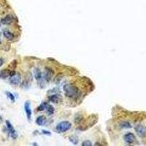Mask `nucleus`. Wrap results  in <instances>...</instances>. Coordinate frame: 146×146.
<instances>
[{
	"mask_svg": "<svg viewBox=\"0 0 146 146\" xmlns=\"http://www.w3.org/2000/svg\"><path fill=\"white\" fill-rule=\"evenodd\" d=\"M63 89H64L65 96H67L68 98L77 99L80 95V92L78 89V88L74 85H71V84L64 85Z\"/></svg>",
	"mask_w": 146,
	"mask_h": 146,
	"instance_id": "nucleus-1",
	"label": "nucleus"
},
{
	"mask_svg": "<svg viewBox=\"0 0 146 146\" xmlns=\"http://www.w3.org/2000/svg\"><path fill=\"white\" fill-rule=\"evenodd\" d=\"M72 126V124L69 121H61L59 123H58V125L56 127V130L58 133H64L67 132L68 130H70Z\"/></svg>",
	"mask_w": 146,
	"mask_h": 146,
	"instance_id": "nucleus-2",
	"label": "nucleus"
},
{
	"mask_svg": "<svg viewBox=\"0 0 146 146\" xmlns=\"http://www.w3.org/2000/svg\"><path fill=\"white\" fill-rule=\"evenodd\" d=\"M135 130L140 137L143 138L146 136V129L142 124H138L137 126H136Z\"/></svg>",
	"mask_w": 146,
	"mask_h": 146,
	"instance_id": "nucleus-3",
	"label": "nucleus"
},
{
	"mask_svg": "<svg viewBox=\"0 0 146 146\" xmlns=\"http://www.w3.org/2000/svg\"><path fill=\"white\" fill-rule=\"evenodd\" d=\"M21 75L16 72L15 75L10 76V78H9V83L13 85H18L21 83Z\"/></svg>",
	"mask_w": 146,
	"mask_h": 146,
	"instance_id": "nucleus-4",
	"label": "nucleus"
},
{
	"mask_svg": "<svg viewBox=\"0 0 146 146\" xmlns=\"http://www.w3.org/2000/svg\"><path fill=\"white\" fill-rule=\"evenodd\" d=\"M6 126H7V129L9 134H10V136L12 137V138L16 139L17 137H18V135H17L15 129H14V127L13 126V125L11 124V123L9 122V121H6Z\"/></svg>",
	"mask_w": 146,
	"mask_h": 146,
	"instance_id": "nucleus-5",
	"label": "nucleus"
},
{
	"mask_svg": "<svg viewBox=\"0 0 146 146\" xmlns=\"http://www.w3.org/2000/svg\"><path fill=\"white\" fill-rule=\"evenodd\" d=\"M24 110L26 112L28 120L30 121L32 117V110H31V104L28 101H26L24 104Z\"/></svg>",
	"mask_w": 146,
	"mask_h": 146,
	"instance_id": "nucleus-6",
	"label": "nucleus"
},
{
	"mask_svg": "<svg viewBox=\"0 0 146 146\" xmlns=\"http://www.w3.org/2000/svg\"><path fill=\"white\" fill-rule=\"evenodd\" d=\"M124 140L127 144H132L135 142V136L132 133H127L124 136Z\"/></svg>",
	"mask_w": 146,
	"mask_h": 146,
	"instance_id": "nucleus-7",
	"label": "nucleus"
},
{
	"mask_svg": "<svg viewBox=\"0 0 146 146\" xmlns=\"http://www.w3.org/2000/svg\"><path fill=\"white\" fill-rule=\"evenodd\" d=\"M53 75V72L51 69L48 67H46L45 69V72H44V78L47 82H49L51 79V77Z\"/></svg>",
	"mask_w": 146,
	"mask_h": 146,
	"instance_id": "nucleus-8",
	"label": "nucleus"
},
{
	"mask_svg": "<svg viewBox=\"0 0 146 146\" xmlns=\"http://www.w3.org/2000/svg\"><path fill=\"white\" fill-rule=\"evenodd\" d=\"M1 22H2V24H5V25L10 24L13 22V17L11 15H7V16H5L4 18L2 19Z\"/></svg>",
	"mask_w": 146,
	"mask_h": 146,
	"instance_id": "nucleus-9",
	"label": "nucleus"
},
{
	"mask_svg": "<svg viewBox=\"0 0 146 146\" xmlns=\"http://www.w3.org/2000/svg\"><path fill=\"white\" fill-rule=\"evenodd\" d=\"M3 35L4 37L9 40H12L14 38V35L12 32H10L7 29H4L3 30Z\"/></svg>",
	"mask_w": 146,
	"mask_h": 146,
	"instance_id": "nucleus-10",
	"label": "nucleus"
},
{
	"mask_svg": "<svg viewBox=\"0 0 146 146\" xmlns=\"http://www.w3.org/2000/svg\"><path fill=\"white\" fill-rule=\"evenodd\" d=\"M46 123V118L44 115H40L39 116L36 120V123L38 126H43Z\"/></svg>",
	"mask_w": 146,
	"mask_h": 146,
	"instance_id": "nucleus-11",
	"label": "nucleus"
},
{
	"mask_svg": "<svg viewBox=\"0 0 146 146\" xmlns=\"http://www.w3.org/2000/svg\"><path fill=\"white\" fill-rule=\"evenodd\" d=\"M10 75V71L9 70H2L0 71V78L5 79Z\"/></svg>",
	"mask_w": 146,
	"mask_h": 146,
	"instance_id": "nucleus-12",
	"label": "nucleus"
},
{
	"mask_svg": "<svg viewBox=\"0 0 146 146\" xmlns=\"http://www.w3.org/2000/svg\"><path fill=\"white\" fill-rule=\"evenodd\" d=\"M42 72L40 71V69H35L34 70V77L36 78V80H40L42 79Z\"/></svg>",
	"mask_w": 146,
	"mask_h": 146,
	"instance_id": "nucleus-13",
	"label": "nucleus"
},
{
	"mask_svg": "<svg viewBox=\"0 0 146 146\" xmlns=\"http://www.w3.org/2000/svg\"><path fill=\"white\" fill-rule=\"evenodd\" d=\"M49 100L53 103H58L59 102V96L57 94H54L49 96Z\"/></svg>",
	"mask_w": 146,
	"mask_h": 146,
	"instance_id": "nucleus-14",
	"label": "nucleus"
},
{
	"mask_svg": "<svg viewBox=\"0 0 146 146\" xmlns=\"http://www.w3.org/2000/svg\"><path fill=\"white\" fill-rule=\"evenodd\" d=\"M120 127L122 129H129L132 127V126L128 121H122L120 123Z\"/></svg>",
	"mask_w": 146,
	"mask_h": 146,
	"instance_id": "nucleus-15",
	"label": "nucleus"
},
{
	"mask_svg": "<svg viewBox=\"0 0 146 146\" xmlns=\"http://www.w3.org/2000/svg\"><path fill=\"white\" fill-rule=\"evenodd\" d=\"M46 110H47V113H48V115H52L54 112V109L53 107L49 104H47V108H46Z\"/></svg>",
	"mask_w": 146,
	"mask_h": 146,
	"instance_id": "nucleus-16",
	"label": "nucleus"
},
{
	"mask_svg": "<svg viewBox=\"0 0 146 146\" xmlns=\"http://www.w3.org/2000/svg\"><path fill=\"white\" fill-rule=\"evenodd\" d=\"M6 95L7 96V97L9 99V100H10L12 102H15V96L14 95L11 93V92H9V91H6Z\"/></svg>",
	"mask_w": 146,
	"mask_h": 146,
	"instance_id": "nucleus-17",
	"label": "nucleus"
},
{
	"mask_svg": "<svg viewBox=\"0 0 146 146\" xmlns=\"http://www.w3.org/2000/svg\"><path fill=\"white\" fill-rule=\"evenodd\" d=\"M47 105V103H46V102H42L40 106L38 107L37 110H38V111H42V110H46Z\"/></svg>",
	"mask_w": 146,
	"mask_h": 146,
	"instance_id": "nucleus-18",
	"label": "nucleus"
},
{
	"mask_svg": "<svg viewBox=\"0 0 146 146\" xmlns=\"http://www.w3.org/2000/svg\"><path fill=\"white\" fill-rule=\"evenodd\" d=\"M70 141L72 142L74 145H77V142H78V140H77V138L75 137H70Z\"/></svg>",
	"mask_w": 146,
	"mask_h": 146,
	"instance_id": "nucleus-19",
	"label": "nucleus"
},
{
	"mask_svg": "<svg viewBox=\"0 0 146 146\" xmlns=\"http://www.w3.org/2000/svg\"><path fill=\"white\" fill-rule=\"evenodd\" d=\"M82 145L83 146H91L92 144H91V141H89V140H85L84 142H83Z\"/></svg>",
	"mask_w": 146,
	"mask_h": 146,
	"instance_id": "nucleus-20",
	"label": "nucleus"
},
{
	"mask_svg": "<svg viewBox=\"0 0 146 146\" xmlns=\"http://www.w3.org/2000/svg\"><path fill=\"white\" fill-rule=\"evenodd\" d=\"M3 63H4V61H3V59L2 58H0V67H1L2 65H3Z\"/></svg>",
	"mask_w": 146,
	"mask_h": 146,
	"instance_id": "nucleus-21",
	"label": "nucleus"
},
{
	"mask_svg": "<svg viewBox=\"0 0 146 146\" xmlns=\"http://www.w3.org/2000/svg\"><path fill=\"white\" fill-rule=\"evenodd\" d=\"M42 133H43V134H49V135H51V132H47V131H45V130H43V131H42Z\"/></svg>",
	"mask_w": 146,
	"mask_h": 146,
	"instance_id": "nucleus-22",
	"label": "nucleus"
},
{
	"mask_svg": "<svg viewBox=\"0 0 146 146\" xmlns=\"http://www.w3.org/2000/svg\"><path fill=\"white\" fill-rule=\"evenodd\" d=\"M1 36H2V34H1V32H0V38H1Z\"/></svg>",
	"mask_w": 146,
	"mask_h": 146,
	"instance_id": "nucleus-23",
	"label": "nucleus"
},
{
	"mask_svg": "<svg viewBox=\"0 0 146 146\" xmlns=\"http://www.w3.org/2000/svg\"><path fill=\"white\" fill-rule=\"evenodd\" d=\"M0 44H1V38H0Z\"/></svg>",
	"mask_w": 146,
	"mask_h": 146,
	"instance_id": "nucleus-24",
	"label": "nucleus"
}]
</instances>
